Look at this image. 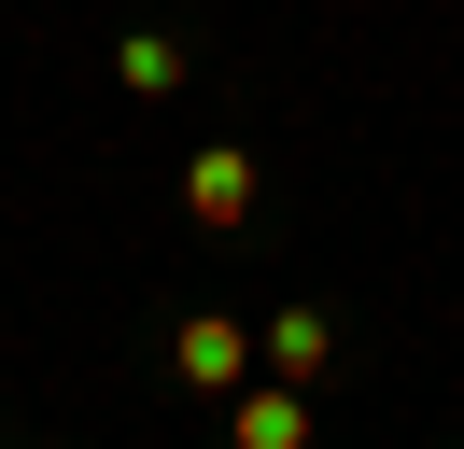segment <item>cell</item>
Here are the masks:
<instances>
[{"label":"cell","mask_w":464,"mask_h":449,"mask_svg":"<svg viewBox=\"0 0 464 449\" xmlns=\"http://www.w3.org/2000/svg\"><path fill=\"white\" fill-rule=\"evenodd\" d=\"M169 365H183V379H198V393H239V379H254L267 351H254V323H226V309H198V323L169 337Z\"/></svg>","instance_id":"1"},{"label":"cell","mask_w":464,"mask_h":449,"mask_svg":"<svg viewBox=\"0 0 464 449\" xmlns=\"http://www.w3.org/2000/svg\"><path fill=\"white\" fill-rule=\"evenodd\" d=\"M183 211H198V224H254V155H239V140H211V155L183 168Z\"/></svg>","instance_id":"2"},{"label":"cell","mask_w":464,"mask_h":449,"mask_svg":"<svg viewBox=\"0 0 464 449\" xmlns=\"http://www.w3.org/2000/svg\"><path fill=\"white\" fill-rule=\"evenodd\" d=\"M254 351H267V379H324V365H338V323H324V309H282Z\"/></svg>","instance_id":"3"},{"label":"cell","mask_w":464,"mask_h":449,"mask_svg":"<svg viewBox=\"0 0 464 449\" xmlns=\"http://www.w3.org/2000/svg\"><path fill=\"white\" fill-rule=\"evenodd\" d=\"M226 435H239V449H310V407H295V393H254V379H239V393H226Z\"/></svg>","instance_id":"4"},{"label":"cell","mask_w":464,"mask_h":449,"mask_svg":"<svg viewBox=\"0 0 464 449\" xmlns=\"http://www.w3.org/2000/svg\"><path fill=\"white\" fill-rule=\"evenodd\" d=\"M113 84H127V99H169V84H183V43H169V28H127V43H113Z\"/></svg>","instance_id":"5"}]
</instances>
